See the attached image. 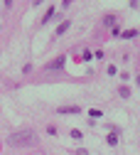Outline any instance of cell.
<instances>
[{
	"instance_id": "1",
	"label": "cell",
	"mask_w": 140,
	"mask_h": 155,
	"mask_svg": "<svg viewBox=\"0 0 140 155\" xmlns=\"http://www.w3.org/2000/svg\"><path fill=\"white\" fill-rule=\"evenodd\" d=\"M32 143H34V133H32L30 128L8 135V145H15V148H20V145H32Z\"/></svg>"
},
{
	"instance_id": "2",
	"label": "cell",
	"mask_w": 140,
	"mask_h": 155,
	"mask_svg": "<svg viewBox=\"0 0 140 155\" xmlns=\"http://www.w3.org/2000/svg\"><path fill=\"white\" fill-rule=\"evenodd\" d=\"M64 59H67V57H57V59H52V62L47 64V69H62V67H64Z\"/></svg>"
},
{
	"instance_id": "3",
	"label": "cell",
	"mask_w": 140,
	"mask_h": 155,
	"mask_svg": "<svg viewBox=\"0 0 140 155\" xmlns=\"http://www.w3.org/2000/svg\"><path fill=\"white\" fill-rule=\"evenodd\" d=\"M59 113H81V108H79V106H62V108H59Z\"/></svg>"
},
{
	"instance_id": "4",
	"label": "cell",
	"mask_w": 140,
	"mask_h": 155,
	"mask_svg": "<svg viewBox=\"0 0 140 155\" xmlns=\"http://www.w3.org/2000/svg\"><path fill=\"white\" fill-rule=\"evenodd\" d=\"M69 25H71L69 20H67V22H62V25H59V27H57V35H64V32L69 30Z\"/></svg>"
},
{
	"instance_id": "5",
	"label": "cell",
	"mask_w": 140,
	"mask_h": 155,
	"mask_svg": "<svg viewBox=\"0 0 140 155\" xmlns=\"http://www.w3.org/2000/svg\"><path fill=\"white\" fill-rule=\"evenodd\" d=\"M121 37H125V40H133V37H138V30H125Z\"/></svg>"
},
{
	"instance_id": "6",
	"label": "cell",
	"mask_w": 140,
	"mask_h": 155,
	"mask_svg": "<svg viewBox=\"0 0 140 155\" xmlns=\"http://www.w3.org/2000/svg\"><path fill=\"white\" fill-rule=\"evenodd\" d=\"M118 94H121L123 99H128V96H130V91H128V86H121V89H118Z\"/></svg>"
},
{
	"instance_id": "7",
	"label": "cell",
	"mask_w": 140,
	"mask_h": 155,
	"mask_svg": "<svg viewBox=\"0 0 140 155\" xmlns=\"http://www.w3.org/2000/svg\"><path fill=\"white\" fill-rule=\"evenodd\" d=\"M106 140H108V145H116V143H118V135H116V133H111Z\"/></svg>"
},
{
	"instance_id": "8",
	"label": "cell",
	"mask_w": 140,
	"mask_h": 155,
	"mask_svg": "<svg viewBox=\"0 0 140 155\" xmlns=\"http://www.w3.org/2000/svg\"><path fill=\"white\" fill-rule=\"evenodd\" d=\"M89 116H91V118H101V111H98V108H91Z\"/></svg>"
},
{
	"instance_id": "9",
	"label": "cell",
	"mask_w": 140,
	"mask_h": 155,
	"mask_svg": "<svg viewBox=\"0 0 140 155\" xmlns=\"http://www.w3.org/2000/svg\"><path fill=\"white\" fill-rule=\"evenodd\" d=\"M81 135H84V133H81V130H76V128H74V130H71V138H76V140H79V138H81Z\"/></svg>"
},
{
	"instance_id": "10",
	"label": "cell",
	"mask_w": 140,
	"mask_h": 155,
	"mask_svg": "<svg viewBox=\"0 0 140 155\" xmlns=\"http://www.w3.org/2000/svg\"><path fill=\"white\" fill-rule=\"evenodd\" d=\"M103 22H106V25H108V27H111V25H113V22H116V17H113V15H108V17H106V20H103Z\"/></svg>"
},
{
	"instance_id": "11",
	"label": "cell",
	"mask_w": 140,
	"mask_h": 155,
	"mask_svg": "<svg viewBox=\"0 0 140 155\" xmlns=\"http://www.w3.org/2000/svg\"><path fill=\"white\" fill-rule=\"evenodd\" d=\"M76 155H89V150H86V148H79V150H76Z\"/></svg>"
}]
</instances>
